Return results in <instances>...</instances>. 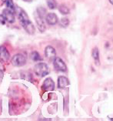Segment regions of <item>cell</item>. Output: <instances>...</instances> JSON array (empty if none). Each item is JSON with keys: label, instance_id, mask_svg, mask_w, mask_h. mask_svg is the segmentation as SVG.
<instances>
[{"label": "cell", "instance_id": "cell-1", "mask_svg": "<svg viewBox=\"0 0 113 121\" xmlns=\"http://www.w3.org/2000/svg\"><path fill=\"white\" fill-rule=\"evenodd\" d=\"M15 13H17L18 18L21 23V25L23 27V29L28 32L29 34H34L35 33V27L33 24L32 23V22L29 20L28 15L26 14V13L22 9V8L20 7H16V9H15Z\"/></svg>", "mask_w": 113, "mask_h": 121}, {"label": "cell", "instance_id": "cell-14", "mask_svg": "<svg viewBox=\"0 0 113 121\" xmlns=\"http://www.w3.org/2000/svg\"><path fill=\"white\" fill-rule=\"evenodd\" d=\"M59 10L62 14H63V15H66V14L69 13V9L65 5H61L59 7Z\"/></svg>", "mask_w": 113, "mask_h": 121}, {"label": "cell", "instance_id": "cell-17", "mask_svg": "<svg viewBox=\"0 0 113 121\" xmlns=\"http://www.w3.org/2000/svg\"><path fill=\"white\" fill-rule=\"evenodd\" d=\"M60 23H61L62 26H63V27H67V26L69 25V20L67 18H62L60 21Z\"/></svg>", "mask_w": 113, "mask_h": 121}, {"label": "cell", "instance_id": "cell-10", "mask_svg": "<svg viewBox=\"0 0 113 121\" xmlns=\"http://www.w3.org/2000/svg\"><path fill=\"white\" fill-rule=\"evenodd\" d=\"M10 54L8 49L4 46H0V60L3 62H6L9 60Z\"/></svg>", "mask_w": 113, "mask_h": 121}, {"label": "cell", "instance_id": "cell-13", "mask_svg": "<svg viewBox=\"0 0 113 121\" xmlns=\"http://www.w3.org/2000/svg\"><path fill=\"white\" fill-rule=\"evenodd\" d=\"M5 4L6 5L7 9H10L11 11H13L15 13V9H16V7L13 4V2L12 0H5Z\"/></svg>", "mask_w": 113, "mask_h": 121}, {"label": "cell", "instance_id": "cell-9", "mask_svg": "<svg viewBox=\"0 0 113 121\" xmlns=\"http://www.w3.org/2000/svg\"><path fill=\"white\" fill-rule=\"evenodd\" d=\"M46 22L48 23L49 25H52V26L55 25L56 23L58 22V16H56L55 13H49L46 15Z\"/></svg>", "mask_w": 113, "mask_h": 121}, {"label": "cell", "instance_id": "cell-4", "mask_svg": "<svg viewBox=\"0 0 113 121\" xmlns=\"http://www.w3.org/2000/svg\"><path fill=\"white\" fill-rule=\"evenodd\" d=\"M53 65H54V68L56 70H58V71L66 72L67 66H66V65H65V63H64V61L62 60L61 58L55 57L54 59V63H53Z\"/></svg>", "mask_w": 113, "mask_h": 121}, {"label": "cell", "instance_id": "cell-20", "mask_svg": "<svg viewBox=\"0 0 113 121\" xmlns=\"http://www.w3.org/2000/svg\"><path fill=\"white\" fill-rule=\"evenodd\" d=\"M23 1H25V2H31L32 0H23Z\"/></svg>", "mask_w": 113, "mask_h": 121}, {"label": "cell", "instance_id": "cell-2", "mask_svg": "<svg viewBox=\"0 0 113 121\" xmlns=\"http://www.w3.org/2000/svg\"><path fill=\"white\" fill-rule=\"evenodd\" d=\"M34 71L35 73V74L41 77L46 76L49 74V69L48 66L44 63H39L36 64L34 67Z\"/></svg>", "mask_w": 113, "mask_h": 121}, {"label": "cell", "instance_id": "cell-8", "mask_svg": "<svg viewBox=\"0 0 113 121\" xmlns=\"http://www.w3.org/2000/svg\"><path fill=\"white\" fill-rule=\"evenodd\" d=\"M45 55L47 59H49V60H52V59L55 58L56 56V52L55 49L53 48L51 46H46V48L45 49Z\"/></svg>", "mask_w": 113, "mask_h": 121}, {"label": "cell", "instance_id": "cell-3", "mask_svg": "<svg viewBox=\"0 0 113 121\" xmlns=\"http://www.w3.org/2000/svg\"><path fill=\"white\" fill-rule=\"evenodd\" d=\"M11 63L14 66H22L26 63V58L22 54H16L12 59Z\"/></svg>", "mask_w": 113, "mask_h": 121}, {"label": "cell", "instance_id": "cell-15", "mask_svg": "<svg viewBox=\"0 0 113 121\" xmlns=\"http://www.w3.org/2000/svg\"><path fill=\"white\" fill-rule=\"evenodd\" d=\"M30 58L33 61H39V60H41L40 55L38 54V52H35V51L32 52V53L30 54Z\"/></svg>", "mask_w": 113, "mask_h": 121}, {"label": "cell", "instance_id": "cell-11", "mask_svg": "<svg viewBox=\"0 0 113 121\" xmlns=\"http://www.w3.org/2000/svg\"><path fill=\"white\" fill-rule=\"evenodd\" d=\"M70 84L69 80L68 79V78H66L65 76H59L58 79V86L60 89H63V88L68 86Z\"/></svg>", "mask_w": 113, "mask_h": 121}, {"label": "cell", "instance_id": "cell-5", "mask_svg": "<svg viewBox=\"0 0 113 121\" xmlns=\"http://www.w3.org/2000/svg\"><path fill=\"white\" fill-rule=\"evenodd\" d=\"M34 16H35V22H36V24H37V27L38 29V30H39L41 32H45L46 29V24H45V22L43 20V17H42L38 13H35Z\"/></svg>", "mask_w": 113, "mask_h": 121}, {"label": "cell", "instance_id": "cell-18", "mask_svg": "<svg viewBox=\"0 0 113 121\" xmlns=\"http://www.w3.org/2000/svg\"><path fill=\"white\" fill-rule=\"evenodd\" d=\"M2 78H3V72H2L1 69H0V81L2 80Z\"/></svg>", "mask_w": 113, "mask_h": 121}, {"label": "cell", "instance_id": "cell-16", "mask_svg": "<svg viewBox=\"0 0 113 121\" xmlns=\"http://www.w3.org/2000/svg\"><path fill=\"white\" fill-rule=\"evenodd\" d=\"M46 2H47V5H48L49 8L51 9H55L56 6H57L55 0H46Z\"/></svg>", "mask_w": 113, "mask_h": 121}, {"label": "cell", "instance_id": "cell-7", "mask_svg": "<svg viewBox=\"0 0 113 121\" xmlns=\"http://www.w3.org/2000/svg\"><path fill=\"white\" fill-rule=\"evenodd\" d=\"M42 89L46 91H52L55 89L54 81L51 78H47L42 84Z\"/></svg>", "mask_w": 113, "mask_h": 121}, {"label": "cell", "instance_id": "cell-19", "mask_svg": "<svg viewBox=\"0 0 113 121\" xmlns=\"http://www.w3.org/2000/svg\"><path fill=\"white\" fill-rule=\"evenodd\" d=\"M109 2H110V3H111L112 5H113V0H109Z\"/></svg>", "mask_w": 113, "mask_h": 121}, {"label": "cell", "instance_id": "cell-12", "mask_svg": "<svg viewBox=\"0 0 113 121\" xmlns=\"http://www.w3.org/2000/svg\"><path fill=\"white\" fill-rule=\"evenodd\" d=\"M92 56L94 58L95 61H96V66H99L100 65V62H99V51L98 48H94L92 49Z\"/></svg>", "mask_w": 113, "mask_h": 121}, {"label": "cell", "instance_id": "cell-6", "mask_svg": "<svg viewBox=\"0 0 113 121\" xmlns=\"http://www.w3.org/2000/svg\"><path fill=\"white\" fill-rule=\"evenodd\" d=\"M2 18L9 23H13L15 22V20H16L14 12L11 11L8 9H5L2 12Z\"/></svg>", "mask_w": 113, "mask_h": 121}]
</instances>
